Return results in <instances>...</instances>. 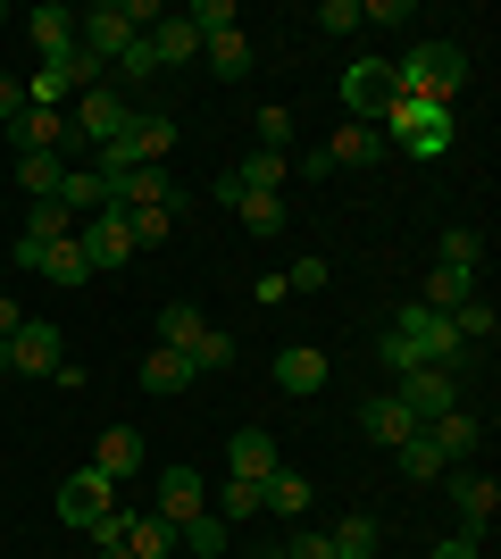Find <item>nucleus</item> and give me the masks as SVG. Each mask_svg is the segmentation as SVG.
I'll return each mask as SVG.
<instances>
[{"label":"nucleus","instance_id":"f257e3e1","mask_svg":"<svg viewBox=\"0 0 501 559\" xmlns=\"http://www.w3.org/2000/svg\"><path fill=\"white\" fill-rule=\"evenodd\" d=\"M393 68V100H443L452 109V93L468 84V50L460 43H418L402 50V59H384Z\"/></svg>","mask_w":501,"mask_h":559},{"label":"nucleus","instance_id":"f03ea898","mask_svg":"<svg viewBox=\"0 0 501 559\" xmlns=\"http://www.w3.org/2000/svg\"><path fill=\"white\" fill-rule=\"evenodd\" d=\"M377 126H384V151H409V159H443L452 151V109L443 100H393Z\"/></svg>","mask_w":501,"mask_h":559},{"label":"nucleus","instance_id":"7ed1b4c3","mask_svg":"<svg viewBox=\"0 0 501 559\" xmlns=\"http://www.w3.org/2000/svg\"><path fill=\"white\" fill-rule=\"evenodd\" d=\"M384 334H402L418 368H443V376H460V368H468V343H460V334H452V318H443V309H427V301H409V309H402V318H393Z\"/></svg>","mask_w":501,"mask_h":559},{"label":"nucleus","instance_id":"20e7f679","mask_svg":"<svg viewBox=\"0 0 501 559\" xmlns=\"http://www.w3.org/2000/svg\"><path fill=\"white\" fill-rule=\"evenodd\" d=\"M134 126V100L126 93H75V109H68V142H75V159H93V151H109V142Z\"/></svg>","mask_w":501,"mask_h":559},{"label":"nucleus","instance_id":"39448f33","mask_svg":"<svg viewBox=\"0 0 501 559\" xmlns=\"http://www.w3.org/2000/svg\"><path fill=\"white\" fill-rule=\"evenodd\" d=\"M393 401H402L418 426H434V418H452V409H460V376H443V368H402V376H393Z\"/></svg>","mask_w":501,"mask_h":559},{"label":"nucleus","instance_id":"423d86ee","mask_svg":"<svg viewBox=\"0 0 501 559\" xmlns=\"http://www.w3.org/2000/svg\"><path fill=\"white\" fill-rule=\"evenodd\" d=\"M334 93H343V109H351V117H368V126H377V117L393 109V68H384V59H351Z\"/></svg>","mask_w":501,"mask_h":559},{"label":"nucleus","instance_id":"0eeeda50","mask_svg":"<svg viewBox=\"0 0 501 559\" xmlns=\"http://www.w3.org/2000/svg\"><path fill=\"white\" fill-rule=\"evenodd\" d=\"M109 510H118V485H109V476H93V467H75L68 485H59V518H68V526H84V535H93Z\"/></svg>","mask_w":501,"mask_h":559},{"label":"nucleus","instance_id":"6e6552de","mask_svg":"<svg viewBox=\"0 0 501 559\" xmlns=\"http://www.w3.org/2000/svg\"><path fill=\"white\" fill-rule=\"evenodd\" d=\"M75 43L93 50V59H118V50L143 43V34H134V17H126V0H100V9H84V17H75Z\"/></svg>","mask_w":501,"mask_h":559},{"label":"nucleus","instance_id":"1a4fd4ad","mask_svg":"<svg viewBox=\"0 0 501 559\" xmlns=\"http://www.w3.org/2000/svg\"><path fill=\"white\" fill-rule=\"evenodd\" d=\"M75 242H84V259H93V276H100V267H126V259H134L126 210H100V217H84V226H75Z\"/></svg>","mask_w":501,"mask_h":559},{"label":"nucleus","instance_id":"9d476101","mask_svg":"<svg viewBox=\"0 0 501 559\" xmlns=\"http://www.w3.org/2000/svg\"><path fill=\"white\" fill-rule=\"evenodd\" d=\"M452 510H460V535H485L493 510H501V485L477 476V467H452Z\"/></svg>","mask_w":501,"mask_h":559},{"label":"nucleus","instance_id":"9b49d317","mask_svg":"<svg viewBox=\"0 0 501 559\" xmlns=\"http://www.w3.org/2000/svg\"><path fill=\"white\" fill-rule=\"evenodd\" d=\"M318 159H326V167H377V159H384V126H368V117H343V126H334V142L318 151Z\"/></svg>","mask_w":501,"mask_h":559},{"label":"nucleus","instance_id":"f8f14e48","mask_svg":"<svg viewBox=\"0 0 501 559\" xmlns=\"http://www.w3.org/2000/svg\"><path fill=\"white\" fill-rule=\"evenodd\" d=\"M9 368L17 376H50L59 368V326H50V318H25V326L9 334Z\"/></svg>","mask_w":501,"mask_h":559},{"label":"nucleus","instance_id":"ddd939ff","mask_svg":"<svg viewBox=\"0 0 501 559\" xmlns=\"http://www.w3.org/2000/svg\"><path fill=\"white\" fill-rule=\"evenodd\" d=\"M276 393H293V401H318V393H326V350H310V343L276 350Z\"/></svg>","mask_w":501,"mask_h":559},{"label":"nucleus","instance_id":"4468645a","mask_svg":"<svg viewBox=\"0 0 501 559\" xmlns=\"http://www.w3.org/2000/svg\"><path fill=\"white\" fill-rule=\"evenodd\" d=\"M9 142H17V151H59V159H75L68 117H59V109H17V117H9Z\"/></svg>","mask_w":501,"mask_h":559},{"label":"nucleus","instance_id":"2eb2a0df","mask_svg":"<svg viewBox=\"0 0 501 559\" xmlns=\"http://www.w3.org/2000/svg\"><path fill=\"white\" fill-rule=\"evenodd\" d=\"M25 43L43 50V59H68V50H75V9H59V0L25 9Z\"/></svg>","mask_w":501,"mask_h":559},{"label":"nucleus","instance_id":"dca6fc26","mask_svg":"<svg viewBox=\"0 0 501 559\" xmlns=\"http://www.w3.org/2000/svg\"><path fill=\"white\" fill-rule=\"evenodd\" d=\"M151 59H159V68H192V59H201V34H192L184 9H159V25H151Z\"/></svg>","mask_w":501,"mask_h":559},{"label":"nucleus","instance_id":"f3484780","mask_svg":"<svg viewBox=\"0 0 501 559\" xmlns=\"http://www.w3.org/2000/svg\"><path fill=\"white\" fill-rule=\"evenodd\" d=\"M93 476H109V485L143 476V435H134V426H109V435L93 443Z\"/></svg>","mask_w":501,"mask_h":559},{"label":"nucleus","instance_id":"a211bd4d","mask_svg":"<svg viewBox=\"0 0 501 559\" xmlns=\"http://www.w3.org/2000/svg\"><path fill=\"white\" fill-rule=\"evenodd\" d=\"M359 435H368V443H384V451H402L409 435H418V418H409V409H402L393 393H377L368 409H359Z\"/></svg>","mask_w":501,"mask_h":559},{"label":"nucleus","instance_id":"6ab92c4d","mask_svg":"<svg viewBox=\"0 0 501 559\" xmlns=\"http://www.w3.org/2000/svg\"><path fill=\"white\" fill-rule=\"evenodd\" d=\"M75 93H84V84H75L68 59H43V68L25 75V109H59V117H68V100H75Z\"/></svg>","mask_w":501,"mask_h":559},{"label":"nucleus","instance_id":"aec40b11","mask_svg":"<svg viewBox=\"0 0 501 559\" xmlns=\"http://www.w3.org/2000/svg\"><path fill=\"white\" fill-rule=\"evenodd\" d=\"M201 510H210V485H201L192 467H167V476H159V518H167V526H184V518H201Z\"/></svg>","mask_w":501,"mask_h":559},{"label":"nucleus","instance_id":"412c9836","mask_svg":"<svg viewBox=\"0 0 501 559\" xmlns=\"http://www.w3.org/2000/svg\"><path fill=\"white\" fill-rule=\"evenodd\" d=\"M310 476H293V467H267L260 476V510H276V518H310Z\"/></svg>","mask_w":501,"mask_h":559},{"label":"nucleus","instance_id":"4be33fe9","mask_svg":"<svg viewBox=\"0 0 501 559\" xmlns=\"http://www.w3.org/2000/svg\"><path fill=\"white\" fill-rule=\"evenodd\" d=\"M126 151L143 167H159L167 151H176V117H159V109H134V126H126Z\"/></svg>","mask_w":501,"mask_h":559},{"label":"nucleus","instance_id":"5701e85b","mask_svg":"<svg viewBox=\"0 0 501 559\" xmlns=\"http://www.w3.org/2000/svg\"><path fill=\"white\" fill-rule=\"evenodd\" d=\"M201 59L235 84V75H251V34H242V25H217V34H201Z\"/></svg>","mask_w":501,"mask_h":559},{"label":"nucleus","instance_id":"b1692460","mask_svg":"<svg viewBox=\"0 0 501 559\" xmlns=\"http://www.w3.org/2000/svg\"><path fill=\"white\" fill-rule=\"evenodd\" d=\"M134 376H143V393H151V401H176V393H184V384H192L184 350H159V343H151V359H143V368H134Z\"/></svg>","mask_w":501,"mask_h":559},{"label":"nucleus","instance_id":"393cba45","mask_svg":"<svg viewBox=\"0 0 501 559\" xmlns=\"http://www.w3.org/2000/svg\"><path fill=\"white\" fill-rule=\"evenodd\" d=\"M393 460H402V476H409V485H443V476H452V460L434 451V435H427V426H418V435H409V443L393 451Z\"/></svg>","mask_w":501,"mask_h":559},{"label":"nucleus","instance_id":"a878e982","mask_svg":"<svg viewBox=\"0 0 501 559\" xmlns=\"http://www.w3.org/2000/svg\"><path fill=\"white\" fill-rule=\"evenodd\" d=\"M59 176H68V159H59V151H17V185H25V201H59Z\"/></svg>","mask_w":501,"mask_h":559},{"label":"nucleus","instance_id":"bb28decb","mask_svg":"<svg viewBox=\"0 0 501 559\" xmlns=\"http://www.w3.org/2000/svg\"><path fill=\"white\" fill-rule=\"evenodd\" d=\"M477 293H485V284L468 276V267H434V276H427V293H418V301H427V309H443V318H452V309H460V301H477Z\"/></svg>","mask_w":501,"mask_h":559},{"label":"nucleus","instance_id":"cd10ccee","mask_svg":"<svg viewBox=\"0 0 501 559\" xmlns=\"http://www.w3.org/2000/svg\"><path fill=\"white\" fill-rule=\"evenodd\" d=\"M184 368H192V376H217V368H235V334H226V326H201V334L184 343Z\"/></svg>","mask_w":501,"mask_h":559},{"label":"nucleus","instance_id":"c85d7f7f","mask_svg":"<svg viewBox=\"0 0 501 559\" xmlns=\"http://www.w3.org/2000/svg\"><path fill=\"white\" fill-rule=\"evenodd\" d=\"M267 467H285V460H276V435H260V426H242V435H235V476H242V485H260Z\"/></svg>","mask_w":501,"mask_h":559},{"label":"nucleus","instance_id":"c756f323","mask_svg":"<svg viewBox=\"0 0 501 559\" xmlns=\"http://www.w3.org/2000/svg\"><path fill=\"white\" fill-rule=\"evenodd\" d=\"M176 551V526H167L159 510L151 518H126V559H167Z\"/></svg>","mask_w":501,"mask_h":559},{"label":"nucleus","instance_id":"7c9ffc66","mask_svg":"<svg viewBox=\"0 0 501 559\" xmlns=\"http://www.w3.org/2000/svg\"><path fill=\"white\" fill-rule=\"evenodd\" d=\"M242 234H285V192H235Z\"/></svg>","mask_w":501,"mask_h":559},{"label":"nucleus","instance_id":"2f4dec72","mask_svg":"<svg viewBox=\"0 0 501 559\" xmlns=\"http://www.w3.org/2000/svg\"><path fill=\"white\" fill-rule=\"evenodd\" d=\"M427 435H434V451H443V460L460 467V460H468V451H477V435H485V426L468 418V409H452V418H434Z\"/></svg>","mask_w":501,"mask_h":559},{"label":"nucleus","instance_id":"473e14b6","mask_svg":"<svg viewBox=\"0 0 501 559\" xmlns=\"http://www.w3.org/2000/svg\"><path fill=\"white\" fill-rule=\"evenodd\" d=\"M34 276H50V284H84V276H93V259H84V242L68 234V242H50V251H43V267H34Z\"/></svg>","mask_w":501,"mask_h":559},{"label":"nucleus","instance_id":"72a5a7b5","mask_svg":"<svg viewBox=\"0 0 501 559\" xmlns=\"http://www.w3.org/2000/svg\"><path fill=\"white\" fill-rule=\"evenodd\" d=\"M326 543H334V559H377V518H343V526H326Z\"/></svg>","mask_w":501,"mask_h":559},{"label":"nucleus","instance_id":"f704fd0d","mask_svg":"<svg viewBox=\"0 0 501 559\" xmlns=\"http://www.w3.org/2000/svg\"><path fill=\"white\" fill-rule=\"evenodd\" d=\"M176 543H184V551H201V559H226V518H217V510L184 518V526H176Z\"/></svg>","mask_w":501,"mask_h":559},{"label":"nucleus","instance_id":"c9c22d12","mask_svg":"<svg viewBox=\"0 0 501 559\" xmlns=\"http://www.w3.org/2000/svg\"><path fill=\"white\" fill-rule=\"evenodd\" d=\"M242 192H285V151H251V159L235 167Z\"/></svg>","mask_w":501,"mask_h":559},{"label":"nucleus","instance_id":"e433bc0d","mask_svg":"<svg viewBox=\"0 0 501 559\" xmlns=\"http://www.w3.org/2000/svg\"><path fill=\"white\" fill-rule=\"evenodd\" d=\"M201 326H210V318H201L192 301H167V309H159V350H184Z\"/></svg>","mask_w":501,"mask_h":559},{"label":"nucleus","instance_id":"4c0bfd02","mask_svg":"<svg viewBox=\"0 0 501 559\" xmlns=\"http://www.w3.org/2000/svg\"><path fill=\"white\" fill-rule=\"evenodd\" d=\"M452 334H460L468 350L493 343V301H485V293H477V301H460V309H452Z\"/></svg>","mask_w":501,"mask_h":559},{"label":"nucleus","instance_id":"58836bf2","mask_svg":"<svg viewBox=\"0 0 501 559\" xmlns=\"http://www.w3.org/2000/svg\"><path fill=\"white\" fill-rule=\"evenodd\" d=\"M126 234H134V251H159L176 234V210H126Z\"/></svg>","mask_w":501,"mask_h":559},{"label":"nucleus","instance_id":"ea45409f","mask_svg":"<svg viewBox=\"0 0 501 559\" xmlns=\"http://www.w3.org/2000/svg\"><path fill=\"white\" fill-rule=\"evenodd\" d=\"M217 518H226V526H242V518H260V485H242V476H226V485H217Z\"/></svg>","mask_w":501,"mask_h":559},{"label":"nucleus","instance_id":"a19ab883","mask_svg":"<svg viewBox=\"0 0 501 559\" xmlns=\"http://www.w3.org/2000/svg\"><path fill=\"white\" fill-rule=\"evenodd\" d=\"M443 267H468V276H477V267H485V234L452 226V234H443Z\"/></svg>","mask_w":501,"mask_h":559},{"label":"nucleus","instance_id":"79ce46f5","mask_svg":"<svg viewBox=\"0 0 501 559\" xmlns=\"http://www.w3.org/2000/svg\"><path fill=\"white\" fill-rule=\"evenodd\" d=\"M109 75H126V84H151V75H159V59H151V34H143V43H126L118 59H109Z\"/></svg>","mask_w":501,"mask_h":559},{"label":"nucleus","instance_id":"37998d69","mask_svg":"<svg viewBox=\"0 0 501 559\" xmlns=\"http://www.w3.org/2000/svg\"><path fill=\"white\" fill-rule=\"evenodd\" d=\"M318 34H359V0H318Z\"/></svg>","mask_w":501,"mask_h":559},{"label":"nucleus","instance_id":"c03bdc74","mask_svg":"<svg viewBox=\"0 0 501 559\" xmlns=\"http://www.w3.org/2000/svg\"><path fill=\"white\" fill-rule=\"evenodd\" d=\"M192 17V34H217V25H242V9L235 0H201V9H184Z\"/></svg>","mask_w":501,"mask_h":559},{"label":"nucleus","instance_id":"a18cd8bd","mask_svg":"<svg viewBox=\"0 0 501 559\" xmlns=\"http://www.w3.org/2000/svg\"><path fill=\"white\" fill-rule=\"evenodd\" d=\"M318 284H326V259H293V267H285V293H318Z\"/></svg>","mask_w":501,"mask_h":559},{"label":"nucleus","instance_id":"49530a36","mask_svg":"<svg viewBox=\"0 0 501 559\" xmlns=\"http://www.w3.org/2000/svg\"><path fill=\"white\" fill-rule=\"evenodd\" d=\"M359 25H409V0H359Z\"/></svg>","mask_w":501,"mask_h":559},{"label":"nucleus","instance_id":"de8ad7c7","mask_svg":"<svg viewBox=\"0 0 501 559\" xmlns=\"http://www.w3.org/2000/svg\"><path fill=\"white\" fill-rule=\"evenodd\" d=\"M293 142V117L285 109H260V151H285Z\"/></svg>","mask_w":501,"mask_h":559},{"label":"nucleus","instance_id":"09e8293b","mask_svg":"<svg viewBox=\"0 0 501 559\" xmlns=\"http://www.w3.org/2000/svg\"><path fill=\"white\" fill-rule=\"evenodd\" d=\"M50 384H59V393H84V384H93V368H84V359H59V368H50Z\"/></svg>","mask_w":501,"mask_h":559},{"label":"nucleus","instance_id":"8fccbe9b","mask_svg":"<svg viewBox=\"0 0 501 559\" xmlns=\"http://www.w3.org/2000/svg\"><path fill=\"white\" fill-rule=\"evenodd\" d=\"M427 559H485V551H477V535H443Z\"/></svg>","mask_w":501,"mask_h":559},{"label":"nucleus","instance_id":"3c124183","mask_svg":"<svg viewBox=\"0 0 501 559\" xmlns=\"http://www.w3.org/2000/svg\"><path fill=\"white\" fill-rule=\"evenodd\" d=\"M377 359H384V368H393V376H402V368H418V359H409V343H402V334H384V343H377Z\"/></svg>","mask_w":501,"mask_h":559},{"label":"nucleus","instance_id":"603ef678","mask_svg":"<svg viewBox=\"0 0 501 559\" xmlns=\"http://www.w3.org/2000/svg\"><path fill=\"white\" fill-rule=\"evenodd\" d=\"M17 109H25V84H17V75H0V126H9Z\"/></svg>","mask_w":501,"mask_h":559},{"label":"nucleus","instance_id":"864d4df0","mask_svg":"<svg viewBox=\"0 0 501 559\" xmlns=\"http://www.w3.org/2000/svg\"><path fill=\"white\" fill-rule=\"evenodd\" d=\"M17 326H25V309L9 301V293H0V343H9V334H17Z\"/></svg>","mask_w":501,"mask_h":559},{"label":"nucleus","instance_id":"5fc2aeb1","mask_svg":"<svg viewBox=\"0 0 501 559\" xmlns=\"http://www.w3.org/2000/svg\"><path fill=\"white\" fill-rule=\"evenodd\" d=\"M93 551H100V559H126V543H93Z\"/></svg>","mask_w":501,"mask_h":559},{"label":"nucleus","instance_id":"6e6d98bb","mask_svg":"<svg viewBox=\"0 0 501 559\" xmlns=\"http://www.w3.org/2000/svg\"><path fill=\"white\" fill-rule=\"evenodd\" d=\"M9 25H17V17H9V0H0V34H9Z\"/></svg>","mask_w":501,"mask_h":559},{"label":"nucleus","instance_id":"4d7b16f0","mask_svg":"<svg viewBox=\"0 0 501 559\" xmlns=\"http://www.w3.org/2000/svg\"><path fill=\"white\" fill-rule=\"evenodd\" d=\"M0 376H9V343H0Z\"/></svg>","mask_w":501,"mask_h":559},{"label":"nucleus","instance_id":"13d9d810","mask_svg":"<svg viewBox=\"0 0 501 559\" xmlns=\"http://www.w3.org/2000/svg\"><path fill=\"white\" fill-rule=\"evenodd\" d=\"M267 559H293V551H267Z\"/></svg>","mask_w":501,"mask_h":559}]
</instances>
